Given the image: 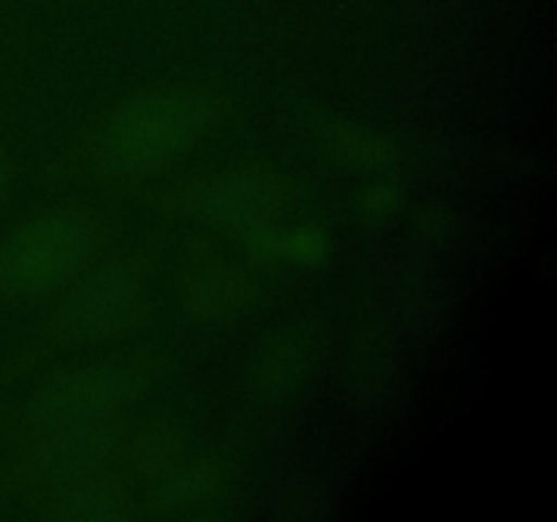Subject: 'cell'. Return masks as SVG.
<instances>
[{
  "label": "cell",
  "mask_w": 557,
  "mask_h": 522,
  "mask_svg": "<svg viewBox=\"0 0 557 522\" xmlns=\"http://www.w3.org/2000/svg\"><path fill=\"white\" fill-rule=\"evenodd\" d=\"M215 114V98L196 87L145 92L101 120L87 156L107 177H150L194 150Z\"/></svg>",
  "instance_id": "1"
},
{
  "label": "cell",
  "mask_w": 557,
  "mask_h": 522,
  "mask_svg": "<svg viewBox=\"0 0 557 522\" xmlns=\"http://www.w3.org/2000/svg\"><path fill=\"white\" fill-rule=\"evenodd\" d=\"M161 364L152 357H117L49 378L30 402V427L38 435L109 427L147 395Z\"/></svg>",
  "instance_id": "2"
},
{
  "label": "cell",
  "mask_w": 557,
  "mask_h": 522,
  "mask_svg": "<svg viewBox=\"0 0 557 522\" xmlns=\"http://www.w3.org/2000/svg\"><path fill=\"white\" fill-rule=\"evenodd\" d=\"M96 237V217L76 207L22 221L0 237V297H41L63 286L90 259Z\"/></svg>",
  "instance_id": "3"
},
{
  "label": "cell",
  "mask_w": 557,
  "mask_h": 522,
  "mask_svg": "<svg viewBox=\"0 0 557 522\" xmlns=\"http://www.w3.org/2000/svg\"><path fill=\"white\" fill-rule=\"evenodd\" d=\"M283 183L264 169L239 166L190 179L177 190L174 201L194 221L226 228L264 226L272 212L283 204Z\"/></svg>",
  "instance_id": "4"
},
{
  "label": "cell",
  "mask_w": 557,
  "mask_h": 522,
  "mask_svg": "<svg viewBox=\"0 0 557 522\" xmlns=\"http://www.w3.org/2000/svg\"><path fill=\"white\" fill-rule=\"evenodd\" d=\"M147 299V270L141 261H114L87 277L60 308L58 332L71 340H98L134 324Z\"/></svg>",
  "instance_id": "5"
},
{
  "label": "cell",
  "mask_w": 557,
  "mask_h": 522,
  "mask_svg": "<svg viewBox=\"0 0 557 522\" xmlns=\"http://www.w3.org/2000/svg\"><path fill=\"white\" fill-rule=\"evenodd\" d=\"M326 337L319 324H294L277 332L253 364V386L270 400L294 395L315 373L324 357Z\"/></svg>",
  "instance_id": "6"
},
{
  "label": "cell",
  "mask_w": 557,
  "mask_h": 522,
  "mask_svg": "<svg viewBox=\"0 0 557 522\" xmlns=\"http://www.w3.org/2000/svg\"><path fill=\"white\" fill-rule=\"evenodd\" d=\"M248 299V277L223 259L205 256L194 261L183 277V302L199 319L221 321L237 315Z\"/></svg>",
  "instance_id": "7"
},
{
  "label": "cell",
  "mask_w": 557,
  "mask_h": 522,
  "mask_svg": "<svg viewBox=\"0 0 557 522\" xmlns=\"http://www.w3.org/2000/svg\"><path fill=\"white\" fill-rule=\"evenodd\" d=\"M128 504L131 498L123 484L79 473L58 484L52 495V514L65 520H117L125 517Z\"/></svg>",
  "instance_id": "8"
},
{
  "label": "cell",
  "mask_w": 557,
  "mask_h": 522,
  "mask_svg": "<svg viewBox=\"0 0 557 522\" xmlns=\"http://www.w3.org/2000/svg\"><path fill=\"white\" fill-rule=\"evenodd\" d=\"M223 476L215 462H190V465H172L161 473L152 500L166 511L194 509L215 498Z\"/></svg>",
  "instance_id": "9"
},
{
  "label": "cell",
  "mask_w": 557,
  "mask_h": 522,
  "mask_svg": "<svg viewBox=\"0 0 557 522\" xmlns=\"http://www.w3.org/2000/svg\"><path fill=\"white\" fill-rule=\"evenodd\" d=\"M332 150L357 166H373V163H386L392 158V147L386 139L370 134L364 128H337L332 130Z\"/></svg>",
  "instance_id": "10"
}]
</instances>
